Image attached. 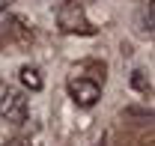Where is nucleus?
<instances>
[{"mask_svg": "<svg viewBox=\"0 0 155 146\" xmlns=\"http://www.w3.org/2000/svg\"><path fill=\"white\" fill-rule=\"evenodd\" d=\"M131 84H134V87H137L140 92H149V84H146V78H143V72H140V69H137V72L131 75Z\"/></svg>", "mask_w": 155, "mask_h": 146, "instance_id": "nucleus-5", "label": "nucleus"}, {"mask_svg": "<svg viewBox=\"0 0 155 146\" xmlns=\"http://www.w3.org/2000/svg\"><path fill=\"white\" fill-rule=\"evenodd\" d=\"M3 6H6V0H0V9H3Z\"/></svg>", "mask_w": 155, "mask_h": 146, "instance_id": "nucleus-7", "label": "nucleus"}, {"mask_svg": "<svg viewBox=\"0 0 155 146\" xmlns=\"http://www.w3.org/2000/svg\"><path fill=\"white\" fill-rule=\"evenodd\" d=\"M0 146H24L21 140H6V143H0Z\"/></svg>", "mask_w": 155, "mask_h": 146, "instance_id": "nucleus-6", "label": "nucleus"}, {"mask_svg": "<svg viewBox=\"0 0 155 146\" xmlns=\"http://www.w3.org/2000/svg\"><path fill=\"white\" fill-rule=\"evenodd\" d=\"M57 27L63 33H93L81 0H63L57 6Z\"/></svg>", "mask_w": 155, "mask_h": 146, "instance_id": "nucleus-1", "label": "nucleus"}, {"mask_svg": "<svg viewBox=\"0 0 155 146\" xmlns=\"http://www.w3.org/2000/svg\"><path fill=\"white\" fill-rule=\"evenodd\" d=\"M21 84H24V87H30V90L36 92V90H42V84H45V81H42V72H39L36 66H21Z\"/></svg>", "mask_w": 155, "mask_h": 146, "instance_id": "nucleus-4", "label": "nucleus"}, {"mask_svg": "<svg viewBox=\"0 0 155 146\" xmlns=\"http://www.w3.org/2000/svg\"><path fill=\"white\" fill-rule=\"evenodd\" d=\"M27 98H24V92L15 90V87H0V116L6 119V122H27Z\"/></svg>", "mask_w": 155, "mask_h": 146, "instance_id": "nucleus-2", "label": "nucleus"}, {"mask_svg": "<svg viewBox=\"0 0 155 146\" xmlns=\"http://www.w3.org/2000/svg\"><path fill=\"white\" fill-rule=\"evenodd\" d=\"M66 87H69V95L78 108H93L101 98V84L93 81V78H84V75H72Z\"/></svg>", "mask_w": 155, "mask_h": 146, "instance_id": "nucleus-3", "label": "nucleus"}]
</instances>
